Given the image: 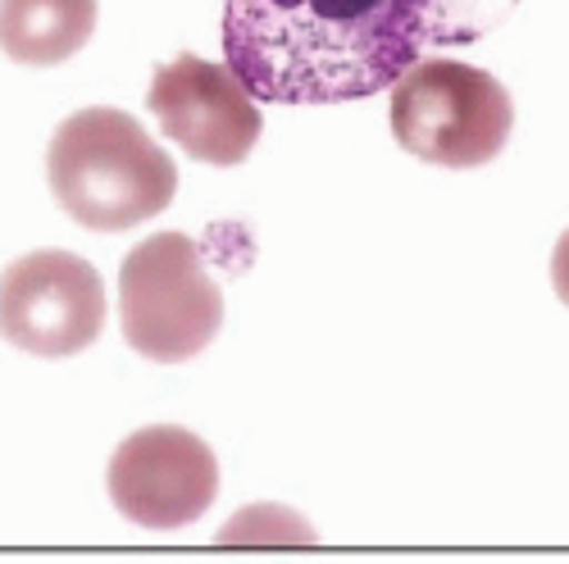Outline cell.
<instances>
[{
	"label": "cell",
	"mask_w": 569,
	"mask_h": 564,
	"mask_svg": "<svg viewBox=\"0 0 569 564\" xmlns=\"http://www.w3.org/2000/svg\"><path fill=\"white\" fill-rule=\"evenodd\" d=\"M119 323L128 346L156 364H182L219 338L223 296L192 238L156 232L128 251L119 269Z\"/></svg>",
	"instance_id": "277c9868"
},
{
	"label": "cell",
	"mask_w": 569,
	"mask_h": 564,
	"mask_svg": "<svg viewBox=\"0 0 569 564\" xmlns=\"http://www.w3.org/2000/svg\"><path fill=\"white\" fill-rule=\"evenodd\" d=\"M551 288H556V296L569 305V228H565V238H560L556 251H551Z\"/></svg>",
	"instance_id": "9c48e42d"
},
{
	"label": "cell",
	"mask_w": 569,
	"mask_h": 564,
	"mask_svg": "<svg viewBox=\"0 0 569 564\" xmlns=\"http://www.w3.org/2000/svg\"><path fill=\"white\" fill-rule=\"evenodd\" d=\"M525 0H228L223 56L251 97L342 105L447 46L492 37Z\"/></svg>",
	"instance_id": "6da1fadb"
},
{
	"label": "cell",
	"mask_w": 569,
	"mask_h": 564,
	"mask_svg": "<svg viewBox=\"0 0 569 564\" xmlns=\"http://www.w3.org/2000/svg\"><path fill=\"white\" fill-rule=\"evenodd\" d=\"M97 32V0H0V51L28 69L73 60Z\"/></svg>",
	"instance_id": "ba28073f"
},
{
	"label": "cell",
	"mask_w": 569,
	"mask_h": 564,
	"mask_svg": "<svg viewBox=\"0 0 569 564\" xmlns=\"http://www.w3.org/2000/svg\"><path fill=\"white\" fill-rule=\"evenodd\" d=\"M106 328V282L73 251H32L0 273V338L10 346L69 360Z\"/></svg>",
	"instance_id": "5b68a950"
},
{
	"label": "cell",
	"mask_w": 569,
	"mask_h": 564,
	"mask_svg": "<svg viewBox=\"0 0 569 564\" xmlns=\"http://www.w3.org/2000/svg\"><path fill=\"white\" fill-rule=\"evenodd\" d=\"M147 105L169 141L201 164H242L260 141V110L247 82L228 64L201 56H178L156 69Z\"/></svg>",
	"instance_id": "52a82bcc"
},
{
	"label": "cell",
	"mask_w": 569,
	"mask_h": 564,
	"mask_svg": "<svg viewBox=\"0 0 569 564\" xmlns=\"http://www.w3.org/2000/svg\"><path fill=\"white\" fill-rule=\"evenodd\" d=\"M515 128L510 91L473 64L419 60L392 82V137L438 169L492 164Z\"/></svg>",
	"instance_id": "3957f363"
},
{
	"label": "cell",
	"mask_w": 569,
	"mask_h": 564,
	"mask_svg": "<svg viewBox=\"0 0 569 564\" xmlns=\"http://www.w3.org/2000/svg\"><path fill=\"white\" fill-rule=\"evenodd\" d=\"M110 501L137 528L173 533L197 524L219 496V460L187 429L156 423L119 442L106 474Z\"/></svg>",
	"instance_id": "8992f818"
},
{
	"label": "cell",
	"mask_w": 569,
	"mask_h": 564,
	"mask_svg": "<svg viewBox=\"0 0 569 564\" xmlns=\"http://www.w3.org/2000/svg\"><path fill=\"white\" fill-rule=\"evenodd\" d=\"M56 205L91 232H128L169 210L178 169L160 141L123 110L91 105L69 114L46 151Z\"/></svg>",
	"instance_id": "7a4b0ae2"
}]
</instances>
